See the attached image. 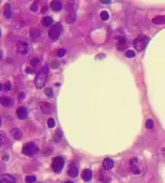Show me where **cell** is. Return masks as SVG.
I'll return each mask as SVG.
<instances>
[{"mask_svg": "<svg viewBox=\"0 0 165 183\" xmlns=\"http://www.w3.org/2000/svg\"><path fill=\"white\" fill-rule=\"evenodd\" d=\"M50 8L54 12H59V11L62 10V3L58 1V0H54L50 2Z\"/></svg>", "mask_w": 165, "mask_h": 183, "instance_id": "8fae6325", "label": "cell"}, {"mask_svg": "<svg viewBox=\"0 0 165 183\" xmlns=\"http://www.w3.org/2000/svg\"><path fill=\"white\" fill-rule=\"evenodd\" d=\"M66 50L63 49V48H62V49H59V50H58V53H57V56H58V57H63L64 55H66Z\"/></svg>", "mask_w": 165, "mask_h": 183, "instance_id": "f546056e", "label": "cell"}, {"mask_svg": "<svg viewBox=\"0 0 165 183\" xmlns=\"http://www.w3.org/2000/svg\"><path fill=\"white\" fill-rule=\"evenodd\" d=\"M45 94H46L47 97H53V90H52V88H46L45 89Z\"/></svg>", "mask_w": 165, "mask_h": 183, "instance_id": "83f0119b", "label": "cell"}, {"mask_svg": "<svg viewBox=\"0 0 165 183\" xmlns=\"http://www.w3.org/2000/svg\"><path fill=\"white\" fill-rule=\"evenodd\" d=\"M148 42H149V38L141 34L139 37H137L135 40L133 41V46H134V48L137 51H142V50H144L146 48Z\"/></svg>", "mask_w": 165, "mask_h": 183, "instance_id": "3957f363", "label": "cell"}, {"mask_svg": "<svg viewBox=\"0 0 165 183\" xmlns=\"http://www.w3.org/2000/svg\"><path fill=\"white\" fill-rule=\"evenodd\" d=\"M115 163H114V161L110 160V159H105V160L103 161V167H104V169L106 170H109L112 169L113 167H114Z\"/></svg>", "mask_w": 165, "mask_h": 183, "instance_id": "9a60e30c", "label": "cell"}, {"mask_svg": "<svg viewBox=\"0 0 165 183\" xmlns=\"http://www.w3.org/2000/svg\"><path fill=\"white\" fill-rule=\"evenodd\" d=\"M11 135H12V137H13L14 139L16 140H20L22 137H23V134H22L20 129H13V130L11 131Z\"/></svg>", "mask_w": 165, "mask_h": 183, "instance_id": "2e32d148", "label": "cell"}, {"mask_svg": "<svg viewBox=\"0 0 165 183\" xmlns=\"http://www.w3.org/2000/svg\"><path fill=\"white\" fill-rule=\"evenodd\" d=\"M47 125H48V127L53 129V127H55V120H54L53 118H50V119L47 120Z\"/></svg>", "mask_w": 165, "mask_h": 183, "instance_id": "484cf974", "label": "cell"}, {"mask_svg": "<svg viewBox=\"0 0 165 183\" xmlns=\"http://www.w3.org/2000/svg\"><path fill=\"white\" fill-rule=\"evenodd\" d=\"M38 6H39L38 2L33 3L32 6H31V11H32V12H36V11H38Z\"/></svg>", "mask_w": 165, "mask_h": 183, "instance_id": "1f68e13d", "label": "cell"}, {"mask_svg": "<svg viewBox=\"0 0 165 183\" xmlns=\"http://www.w3.org/2000/svg\"><path fill=\"white\" fill-rule=\"evenodd\" d=\"M126 46H127L126 40H124L123 38H120L118 40V43H117V48H118V49H124Z\"/></svg>", "mask_w": 165, "mask_h": 183, "instance_id": "44dd1931", "label": "cell"}, {"mask_svg": "<svg viewBox=\"0 0 165 183\" xmlns=\"http://www.w3.org/2000/svg\"><path fill=\"white\" fill-rule=\"evenodd\" d=\"M62 30H63L62 25H61L60 23H58L52 27V29L50 30L48 35H50V38L53 41H57L58 39H59L60 34H61V32H62Z\"/></svg>", "mask_w": 165, "mask_h": 183, "instance_id": "277c9868", "label": "cell"}, {"mask_svg": "<svg viewBox=\"0 0 165 183\" xmlns=\"http://www.w3.org/2000/svg\"><path fill=\"white\" fill-rule=\"evenodd\" d=\"M137 163H138V161L135 157L131 159V161H130V167H131V170H132V173L134 175H139L141 173L138 167H137Z\"/></svg>", "mask_w": 165, "mask_h": 183, "instance_id": "ba28073f", "label": "cell"}, {"mask_svg": "<svg viewBox=\"0 0 165 183\" xmlns=\"http://www.w3.org/2000/svg\"><path fill=\"white\" fill-rule=\"evenodd\" d=\"M16 115L17 117L20 118V119H26L27 117H28V109H27L26 107H24V106H20L17 108L16 110Z\"/></svg>", "mask_w": 165, "mask_h": 183, "instance_id": "52a82bcc", "label": "cell"}, {"mask_svg": "<svg viewBox=\"0 0 165 183\" xmlns=\"http://www.w3.org/2000/svg\"><path fill=\"white\" fill-rule=\"evenodd\" d=\"M100 16H101V19L102 20H107L109 18V14L106 12V11H102L100 13Z\"/></svg>", "mask_w": 165, "mask_h": 183, "instance_id": "cb8c5ba5", "label": "cell"}, {"mask_svg": "<svg viewBox=\"0 0 165 183\" xmlns=\"http://www.w3.org/2000/svg\"><path fill=\"white\" fill-rule=\"evenodd\" d=\"M63 166H64V160H63L61 157H56L53 161V170L56 173H59L61 170L63 169Z\"/></svg>", "mask_w": 165, "mask_h": 183, "instance_id": "5b68a950", "label": "cell"}, {"mask_svg": "<svg viewBox=\"0 0 165 183\" xmlns=\"http://www.w3.org/2000/svg\"><path fill=\"white\" fill-rule=\"evenodd\" d=\"M22 151H23V154H25L26 157H32L39 153V148L34 143L30 141V143H27L24 145Z\"/></svg>", "mask_w": 165, "mask_h": 183, "instance_id": "7a4b0ae2", "label": "cell"}, {"mask_svg": "<svg viewBox=\"0 0 165 183\" xmlns=\"http://www.w3.org/2000/svg\"><path fill=\"white\" fill-rule=\"evenodd\" d=\"M82 178L86 182H89L90 180H91V178H92V171L90 169H84L82 173Z\"/></svg>", "mask_w": 165, "mask_h": 183, "instance_id": "4fadbf2b", "label": "cell"}, {"mask_svg": "<svg viewBox=\"0 0 165 183\" xmlns=\"http://www.w3.org/2000/svg\"><path fill=\"white\" fill-rule=\"evenodd\" d=\"M20 99H23V97H24V93H23V92H22V93H20Z\"/></svg>", "mask_w": 165, "mask_h": 183, "instance_id": "d590c367", "label": "cell"}, {"mask_svg": "<svg viewBox=\"0 0 165 183\" xmlns=\"http://www.w3.org/2000/svg\"><path fill=\"white\" fill-rule=\"evenodd\" d=\"M36 177L34 176H26L25 177V181L26 183H34L36 182Z\"/></svg>", "mask_w": 165, "mask_h": 183, "instance_id": "7402d4cb", "label": "cell"}, {"mask_svg": "<svg viewBox=\"0 0 165 183\" xmlns=\"http://www.w3.org/2000/svg\"><path fill=\"white\" fill-rule=\"evenodd\" d=\"M40 37H41V31L39 29H31V31H30V38L32 40H36Z\"/></svg>", "mask_w": 165, "mask_h": 183, "instance_id": "ffe728a7", "label": "cell"}, {"mask_svg": "<svg viewBox=\"0 0 165 183\" xmlns=\"http://www.w3.org/2000/svg\"><path fill=\"white\" fill-rule=\"evenodd\" d=\"M46 9H47L46 7H44V9H43V10H42V12H46Z\"/></svg>", "mask_w": 165, "mask_h": 183, "instance_id": "e575fe53", "label": "cell"}, {"mask_svg": "<svg viewBox=\"0 0 165 183\" xmlns=\"http://www.w3.org/2000/svg\"><path fill=\"white\" fill-rule=\"evenodd\" d=\"M53 24H54V20L50 16L43 17V19H42V25H43L44 27H50Z\"/></svg>", "mask_w": 165, "mask_h": 183, "instance_id": "e0dca14e", "label": "cell"}, {"mask_svg": "<svg viewBox=\"0 0 165 183\" xmlns=\"http://www.w3.org/2000/svg\"><path fill=\"white\" fill-rule=\"evenodd\" d=\"M61 136H62L61 132H60V131H57L56 134H55V136H54V141H56V143L60 141V140H61Z\"/></svg>", "mask_w": 165, "mask_h": 183, "instance_id": "d4e9b609", "label": "cell"}, {"mask_svg": "<svg viewBox=\"0 0 165 183\" xmlns=\"http://www.w3.org/2000/svg\"><path fill=\"white\" fill-rule=\"evenodd\" d=\"M11 89H12V86H11V83H9V81L4 83V90H6V91H10Z\"/></svg>", "mask_w": 165, "mask_h": 183, "instance_id": "4dcf8cb0", "label": "cell"}, {"mask_svg": "<svg viewBox=\"0 0 165 183\" xmlns=\"http://www.w3.org/2000/svg\"><path fill=\"white\" fill-rule=\"evenodd\" d=\"M101 2H102V3H105V4H109V3H110V1H103V0L101 1Z\"/></svg>", "mask_w": 165, "mask_h": 183, "instance_id": "836d02e7", "label": "cell"}, {"mask_svg": "<svg viewBox=\"0 0 165 183\" xmlns=\"http://www.w3.org/2000/svg\"><path fill=\"white\" fill-rule=\"evenodd\" d=\"M3 13H4V16L8 17V18H11V17H12V7H11L10 3H7V4H6Z\"/></svg>", "mask_w": 165, "mask_h": 183, "instance_id": "ac0fdd59", "label": "cell"}, {"mask_svg": "<svg viewBox=\"0 0 165 183\" xmlns=\"http://www.w3.org/2000/svg\"><path fill=\"white\" fill-rule=\"evenodd\" d=\"M0 103L1 105L4 107H9V106H12L13 105V100L11 99V97H2L0 99Z\"/></svg>", "mask_w": 165, "mask_h": 183, "instance_id": "5bb4252c", "label": "cell"}, {"mask_svg": "<svg viewBox=\"0 0 165 183\" xmlns=\"http://www.w3.org/2000/svg\"><path fill=\"white\" fill-rule=\"evenodd\" d=\"M68 175H69L70 177H72V178H75V177H77V175H78V167L76 166L74 163H72L69 166Z\"/></svg>", "mask_w": 165, "mask_h": 183, "instance_id": "9c48e42d", "label": "cell"}, {"mask_svg": "<svg viewBox=\"0 0 165 183\" xmlns=\"http://www.w3.org/2000/svg\"><path fill=\"white\" fill-rule=\"evenodd\" d=\"M0 183H15V178L11 175H1Z\"/></svg>", "mask_w": 165, "mask_h": 183, "instance_id": "30bf717a", "label": "cell"}, {"mask_svg": "<svg viewBox=\"0 0 165 183\" xmlns=\"http://www.w3.org/2000/svg\"><path fill=\"white\" fill-rule=\"evenodd\" d=\"M40 109L42 110V113H50L52 111V105L47 102H42L40 104Z\"/></svg>", "mask_w": 165, "mask_h": 183, "instance_id": "7c38bea8", "label": "cell"}, {"mask_svg": "<svg viewBox=\"0 0 165 183\" xmlns=\"http://www.w3.org/2000/svg\"><path fill=\"white\" fill-rule=\"evenodd\" d=\"M126 57L128 58H133V57H135V51H133V50H127L126 51Z\"/></svg>", "mask_w": 165, "mask_h": 183, "instance_id": "4316f807", "label": "cell"}, {"mask_svg": "<svg viewBox=\"0 0 165 183\" xmlns=\"http://www.w3.org/2000/svg\"><path fill=\"white\" fill-rule=\"evenodd\" d=\"M64 183H74V182H72V181H66V182H64Z\"/></svg>", "mask_w": 165, "mask_h": 183, "instance_id": "8d00e7d4", "label": "cell"}, {"mask_svg": "<svg viewBox=\"0 0 165 183\" xmlns=\"http://www.w3.org/2000/svg\"><path fill=\"white\" fill-rule=\"evenodd\" d=\"M3 141H4V135L3 133H1V146L3 145Z\"/></svg>", "mask_w": 165, "mask_h": 183, "instance_id": "d6a6232c", "label": "cell"}, {"mask_svg": "<svg viewBox=\"0 0 165 183\" xmlns=\"http://www.w3.org/2000/svg\"><path fill=\"white\" fill-rule=\"evenodd\" d=\"M48 72H50V69H48V65L45 64L41 70L38 72L36 74V77L34 79V85L38 89H41L45 86V83L47 81V77H48Z\"/></svg>", "mask_w": 165, "mask_h": 183, "instance_id": "6da1fadb", "label": "cell"}, {"mask_svg": "<svg viewBox=\"0 0 165 183\" xmlns=\"http://www.w3.org/2000/svg\"><path fill=\"white\" fill-rule=\"evenodd\" d=\"M152 23L155 24V25H163V24H165V16H162V15L155 16L152 19Z\"/></svg>", "mask_w": 165, "mask_h": 183, "instance_id": "d6986e66", "label": "cell"}, {"mask_svg": "<svg viewBox=\"0 0 165 183\" xmlns=\"http://www.w3.org/2000/svg\"><path fill=\"white\" fill-rule=\"evenodd\" d=\"M153 125H155V123H153V121H152L151 119H148L146 121V129L152 130V129H153Z\"/></svg>", "mask_w": 165, "mask_h": 183, "instance_id": "603a6c76", "label": "cell"}, {"mask_svg": "<svg viewBox=\"0 0 165 183\" xmlns=\"http://www.w3.org/2000/svg\"><path fill=\"white\" fill-rule=\"evenodd\" d=\"M30 63H31V65H32V67H36V65H38V63H39V58H32V59H31V61H30Z\"/></svg>", "mask_w": 165, "mask_h": 183, "instance_id": "f1b7e54d", "label": "cell"}, {"mask_svg": "<svg viewBox=\"0 0 165 183\" xmlns=\"http://www.w3.org/2000/svg\"><path fill=\"white\" fill-rule=\"evenodd\" d=\"M16 51L20 55H27L29 53V45L25 41H18L16 44Z\"/></svg>", "mask_w": 165, "mask_h": 183, "instance_id": "8992f818", "label": "cell"}]
</instances>
